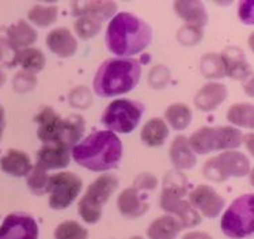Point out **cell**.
Segmentation results:
<instances>
[{
  "mask_svg": "<svg viewBox=\"0 0 254 239\" xmlns=\"http://www.w3.org/2000/svg\"><path fill=\"white\" fill-rule=\"evenodd\" d=\"M106 47L119 58H129L144 51L152 41V29L130 12L114 16L106 30Z\"/></svg>",
  "mask_w": 254,
  "mask_h": 239,
  "instance_id": "6da1fadb",
  "label": "cell"
},
{
  "mask_svg": "<svg viewBox=\"0 0 254 239\" xmlns=\"http://www.w3.org/2000/svg\"><path fill=\"white\" fill-rule=\"evenodd\" d=\"M75 162L91 172H108L119 166L123 143L110 130H98L72 147Z\"/></svg>",
  "mask_w": 254,
  "mask_h": 239,
  "instance_id": "7a4b0ae2",
  "label": "cell"
},
{
  "mask_svg": "<svg viewBox=\"0 0 254 239\" xmlns=\"http://www.w3.org/2000/svg\"><path fill=\"white\" fill-rule=\"evenodd\" d=\"M140 62L136 59H108L94 76V91L99 97L123 95L135 89L140 80Z\"/></svg>",
  "mask_w": 254,
  "mask_h": 239,
  "instance_id": "3957f363",
  "label": "cell"
},
{
  "mask_svg": "<svg viewBox=\"0 0 254 239\" xmlns=\"http://www.w3.org/2000/svg\"><path fill=\"white\" fill-rule=\"evenodd\" d=\"M37 135L44 144H56L67 150L76 146L84 132V121L78 115L63 119L52 108H44L37 115Z\"/></svg>",
  "mask_w": 254,
  "mask_h": 239,
  "instance_id": "277c9868",
  "label": "cell"
},
{
  "mask_svg": "<svg viewBox=\"0 0 254 239\" xmlns=\"http://www.w3.org/2000/svg\"><path fill=\"white\" fill-rule=\"evenodd\" d=\"M188 192V183L185 177L178 173H170L165 179V187L161 194V208L166 212L174 215L182 227H194L201 222V218L196 209L193 208L189 200L184 196Z\"/></svg>",
  "mask_w": 254,
  "mask_h": 239,
  "instance_id": "5b68a950",
  "label": "cell"
},
{
  "mask_svg": "<svg viewBox=\"0 0 254 239\" xmlns=\"http://www.w3.org/2000/svg\"><path fill=\"white\" fill-rule=\"evenodd\" d=\"M244 136L234 126H204L196 130L188 141L193 152L200 155L213 151L233 150L242 144Z\"/></svg>",
  "mask_w": 254,
  "mask_h": 239,
  "instance_id": "8992f818",
  "label": "cell"
},
{
  "mask_svg": "<svg viewBox=\"0 0 254 239\" xmlns=\"http://www.w3.org/2000/svg\"><path fill=\"white\" fill-rule=\"evenodd\" d=\"M119 187V178L113 174H102L87 187L79 201V213L86 223L94 224L102 216V207Z\"/></svg>",
  "mask_w": 254,
  "mask_h": 239,
  "instance_id": "52a82bcc",
  "label": "cell"
},
{
  "mask_svg": "<svg viewBox=\"0 0 254 239\" xmlns=\"http://www.w3.org/2000/svg\"><path fill=\"white\" fill-rule=\"evenodd\" d=\"M220 227L224 235L241 239L253 234L254 231V197L253 194H244L228 207L224 212Z\"/></svg>",
  "mask_w": 254,
  "mask_h": 239,
  "instance_id": "ba28073f",
  "label": "cell"
},
{
  "mask_svg": "<svg viewBox=\"0 0 254 239\" xmlns=\"http://www.w3.org/2000/svg\"><path fill=\"white\" fill-rule=\"evenodd\" d=\"M144 110V104L139 101L117 99L105 109L101 120L102 124L113 133H130L140 122Z\"/></svg>",
  "mask_w": 254,
  "mask_h": 239,
  "instance_id": "9c48e42d",
  "label": "cell"
},
{
  "mask_svg": "<svg viewBox=\"0 0 254 239\" xmlns=\"http://www.w3.org/2000/svg\"><path fill=\"white\" fill-rule=\"evenodd\" d=\"M250 172L248 156L237 151H226L204 165V177L213 182H223L228 178L246 177Z\"/></svg>",
  "mask_w": 254,
  "mask_h": 239,
  "instance_id": "30bf717a",
  "label": "cell"
},
{
  "mask_svg": "<svg viewBox=\"0 0 254 239\" xmlns=\"http://www.w3.org/2000/svg\"><path fill=\"white\" fill-rule=\"evenodd\" d=\"M82 179L71 172H62L49 177L48 192L51 208L65 209L76 200L82 190Z\"/></svg>",
  "mask_w": 254,
  "mask_h": 239,
  "instance_id": "8fae6325",
  "label": "cell"
},
{
  "mask_svg": "<svg viewBox=\"0 0 254 239\" xmlns=\"http://www.w3.org/2000/svg\"><path fill=\"white\" fill-rule=\"evenodd\" d=\"M0 239H38L37 222L29 213H10L0 226Z\"/></svg>",
  "mask_w": 254,
  "mask_h": 239,
  "instance_id": "7c38bea8",
  "label": "cell"
},
{
  "mask_svg": "<svg viewBox=\"0 0 254 239\" xmlns=\"http://www.w3.org/2000/svg\"><path fill=\"white\" fill-rule=\"evenodd\" d=\"M189 203L193 208L200 211L208 219L216 218L224 207L223 197L208 185H200L196 187L189 194Z\"/></svg>",
  "mask_w": 254,
  "mask_h": 239,
  "instance_id": "4fadbf2b",
  "label": "cell"
},
{
  "mask_svg": "<svg viewBox=\"0 0 254 239\" xmlns=\"http://www.w3.org/2000/svg\"><path fill=\"white\" fill-rule=\"evenodd\" d=\"M117 207L123 216L129 219L140 218L141 215H144L150 208L148 203L141 197L140 189L135 186L127 187L124 192L120 194L117 198Z\"/></svg>",
  "mask_w": 254,
  "mask_h": 239,
  "instance_id": "5bb4252c",
  "label": "cell"
},
{
  "mask_svg": "<svg viewBox=\"0 0 254 239\" xmlns=\"http://www.w3.org/2000/svg\"><path fill=\"white\" fill-rule=\"evenodd\" d=\"M227 89L222 83L211 82L202 86L194 97V105L201 112H211L219 108L227 98Z\"/></svg>",
  "mask_w": 254,
  "mask_h": 239,
  "instance_id": "9a60e30c",
  "label": "cell"
},
{
  "mask_svg": "<svg viewBox=\"0 0 254 239\" xmlns=\"http://www.w3.org/2000/svg\"><path fill=\"white\" fill-rule=\"evenodd\" d=\"M69 150L56 144H44L37 154V166L48 170L64 169L69 165Z\"/></svg>",
  "mask_w": 254,
  "mask_h": 239,
  "instance_id": "2e32d148",
  "label": "cell"
},
{
  "mask_svg": "<svg viewBox=\"0 0 254 239\" xmlns=\"http://www.w3.org/2000/svg\"><path fill=\"white\" fill-rule=\"evenodd\" d=\"M176 14L187 22L185 25L201 29L208 22L205 7L198 0H178L174 3Z\"/></svg>",
  "mask_w": 254,
  "mask_h": 239,
  "instance_id": "e0dca14e",
  "label": "cell"
},
{
  "mask_svg": "<svg viewBox=\"0 0 254 239\" xmlns=\"http://www.w3.org/2000/svg\"><path fill=\"white\" fill-rule=\"evenodd\" d=\"M49 51L59 58H71L78 49V42L67 27H59L52 30L47 37Z\"/></svg>",
  "mask_w": 254,
  "mask_h": 239,
  "instance_id": "ac0fdd59",
  "label": "cell"
},
{
  "mask_svg": "<svg viewBox=\"0 0 254 239\" xmlns=\"http://www.w3.org/2000/svg\"><path fill=\"white\" fill-rule=\"evenodd\" d=\"M222 59H223L224 69H226L227 76L235 79V80H244V79L249 78L252 71H250L249 64L246 61L242 49L227 48L222 55Z\"/></svg>",
  "mask_w": 254,
  "mask_h": 239,
  "instance_id": "d6986e66",
  "label": "cell"
},
{
  "mask_svg": "<svg viewBox=\"0 0 254 239\" xmlns=\"http://www.w3.org/2000/svg\"><path fill=\"white\" fill-rule=\"evenodd\" d=\"M170 159L177 170H190L196 166V155L185 136H177L170 146Z\"/></svg>",
  "mask_w": 254,
  "mask_h": 239,
  "instance_id": "ffe728a7",
  "label": "cell"
},
{
  "mask_svg": "<svg viewBox=\"0 0 254 239\" xmlns=\"http://www.w3.org/2000/svg\"><path fill=\"white\" fill-rule=\"evenodd\" d=\"M1 170L12 177H26L33 169L30 158L23 151L8 150L0 159Z\"/></svg>",
  "mask_w": 254,
  "mask_h": 239,
  "instance_id": "44dd1931",
  "label": "cell"
},
{
  "mask_svg": "<svg viewBox=\"0 0 254 239\" xmlns=\"http://www.w3.org/2000/svg\"><path fill=\"white\" fill-rule=\"evenodd\" d=\"M181 222L173 216L166 215L154 220L147 230V235L150 239H176L177 235L181 233Z\"/></svg>",
  "mask_w": 254,
  "mask_h": 239,
  "instance_id": "7402d4cb",
  "label": "cell"
},
{
  "mask_svg": "<svg viewBox=\"0 0 254 239\" xmlns=\"http://www.w3.org/2000/svg\"><path fill=\"white\" fill-rule=\"evenodd\" d=\"M7 41L16 51L26 49L37 41V31L25 21L16 22L15 25L8 27Z\"/></svg>",
  "mask_w": 254,
  "mask_h": 239,
  "instance_id": "603a6c76",
  "label": "cell"
},
{
  "mask_svg": "<svg viewBox=\"0 0 254 239\" xmlns=\"http://www.w3.org/2000/svg\"><path fill=\"white\" fill-rule=\"evenodd\" d=\"M117 11V4L114 1H86L73 4V15L97 16L99 19H108Z\"/></svg>",
  "mask_w": 254,
  "mask_h": 239,
  "instance_id": "cb8c5ba5",
  "label": "cell"
},
{
  "mask_svg": "<svg viewBox=\"0 0 254 239\" xmlns=\"http://www.w3.org/2000/svg\"><path fill=\"white\" fill-rule=\"evenodd\" d=\"M169 136V128L162 119L147 121L141 129V140L148 147H161Z\"/></svg>",
  "mask_w": 254,
  "mask_h": 239,
  "instance_id": "d4e9b609",
  "label": "cell"
},
{
  "mask_svg": "<svg viewBox=\"0 0 254 239\" xmlns=\"http://www.w3.org/2000/svg\"><path fill=\"white\" fill-rule=\"evenodd\" d=\"M16 62L21 64L25 72L34 75L45 67V55L37 48H26L23 51H19Z\"/></svg>",
  "mask_w": 254,
  "mask_h": 239,
  "instance_id": "484cf974",
  "label": "cell"
},
{
  "mask_svg": "<svg viewBox=\"0 0 254 239\" xmlns=\"http://www.w3.org/2000/svg\"><path fill=\"white\" fill-rule=\"evenodd\" d=\"M165 116H166L167 122L176 130L185 129L192 121V110L189 109L188 105L184 104L170 105Z\"/></svg>",
  "mask_w": 254,
  "mask_h": 239,
  "instance_id": "4316f807",
  "label": "cell"
},
{
  "mask_svg": "<svg viewBox=\"0 0 254 239\" xmlns=\"http://www.w3.org/2000/svg\"><path fill=\"white\" fill-rule=\"evenodd\" d=\"M227 120L231 124L242 128H253V105L252 104H235L227 112Z\"/></svg>",
  "mask_w": 254,
  "mask_h": 239,
  "instance_id": "83f0119b",
  "label": "cell"
},
{
  "mask_svg": "<svg viewBox=\"0 0 254 239\" xmlns=\"http://www.w3.org/2000/svg\"><path fill=\"white\" fill-rule=\"evenodd\" d=\"M57 14H59V10L56 5L36 4L34 7H31L27 16L31 23H34L36 26L48 27L56 22Z\"/></svg>",
  "mask_w": 254,
  "mask_h": 239,
  "instance_id": "f1b7e54d",
  "label": "cell"
},
{
  "mask_svg": "<svg viewBox=\"0 0 254 239\" xmlns=\"http://www.w3.org/2000/svg\"><path fill=\"white\" fill-rule=\"evenodd\" d=\"M102 23H104L102 19H99L97 16H79L78 21L75 22V31L82 40H90L101 31Z\"/></svg>",
  "mask_w": 254,
  "mask_h": 239,
  "instance_id": "f546056e",
  "label": "cell"
},
{
  "mask_svg": "<svg viewBox=\"0 0 254 239\" xmlns=\"http://www.w3.org/2000/svg\"><path fill=\"white\" fill-rule=\"evenodd\" d=\"M201 72L205 78H223L226 75L222 55L208 53L201 59Z\"/></svg>",
  "mask_w": 254,
  "mask_h": 239,
  "instance_id": "4dcf8cb0",
  "label": "cell"
},
{
  "mask_svg": "<svg viewBox=\"0 0 254 239\" xmlns=\"http://www.w3.org/2000/svg\"><path fill=\"white\" fill-rule=\"evenodd\" d=\"M88 231L75 220H67L57 226L55 231L56 239H87Z\"/></svg>",
  "mask_w": 254,
  "mask_h": 239,
  "instance_id": "1f68e13d",
  "label": "cell"
},
{
  "mask_svg": "<svg viewBox=\"0 0 254 239\" xmlns=\"http://www.w3.org/2000/svg\"><path fill=\"white\" fill-rule=\"evenodd\" d=\"M48 182H49V176L47 172L37 165L31 169V172L27 176V186L37 196H42L48 193Z\"/></svg>",
  "mask_w": 254,
  "mask_h": 239,
  "instance_id": "d6a6232c",
  "label": "cell"
},
{
  "mask_svg": "<svg viewBox=\"0 0 254 239\" xmlns=\"http://www.w3.org/2000/svg\"><path fill=\"white\" fill-rule=\"evenodd\" d=\"M177 37H178V41L181 42L182 45H197L202 38V33L201 29H198V27L185 25L180 29Z\"/></svg>",
  "mask_w": 254,
  "mask_h": 239,
  "instance_id": "836d02e7",
  "label": "cell"
},
{
  "mask_svg": "<svg viewBox=\"0 0 254 239\" xmlns=\"http://www.w3.org/2000/svg\"><path fill=\"white\" fill-rule=\"evenodd\" d=\"M36 83L37 82L36 78H34V75H31V73L29 72H25V71L18 73L15 80H14V86H15L16 91H22V93L34 89Z\"/></svg>",
  "mask_w": 254,
  "mask_h": 239,
  "instance_id": "e575fe53",
  "label": "cell"
},
{
  "mask_svg": "<svg viewBox=\"0 0 254 239\" xmlns=\"http://www.w3.org/2000/svg\"><path fill=\"white\" fill-rule=\"evenodd\" d=\"M156 185H158V179H156L155 176H152L150 173L140 174L133 183V186L137 187V189H147V190L155 189Z\"/></svg>",
  "mask_w": 254,
  "mask_h": 239,
  "instance_id": "d590c367",
  "label": "cell"
},
{
  "mask_svg": "<svg viewBox=\"0 0 254 239\" xmlns=\"http://www.w3.org/2000/svg\"><path fill=\"white\" fill-rule=\"evenodd\" d=\"M239 16L244 23H253V1H242L239 4Z\"/></svg>",
  "mask_w": 254,
  "mask_h": 239,
  "instance_id": "8d00e7d4",
  "label": "cell"
},
{
  "mask_svg": "<svg viewBox=\"0 0 254 239\" xmlns=\"http://www.w3.org/2000/svg\"><path fill=\"white\" fill-rule=\"evenodd\" d=\"M182 239H212V237L202 231H193V233H188L187 235H184Z\"/></svg>",
  "mask_w": 254,
  "mask_h": 239,
  "instance_id": "74e56055",
  "label": "cell"
},
{
  "mask_svg": "<svg viewBox=\"0 0 254 239\" xmlns=\"http://www.w3.org/2000/svg\"><path fill=\"white\" fill-rule=\"evenodd\" d=\"M3 129H4V110L3 106H0V139L3 135Z\"/></svg>",
  "mask_w": 254,
  "mask_h": 239,
  "instance_id": "f35d334b",
  "label": "cell"
},
{
  "mask_svg": "<svg viewBox=\"0 0 254 239\" xmlns=\"http://www.w3.org/2000/svg\"><path fill=\"white\" fill-rule=\"evenodd\" d=\"M4 80H5L4 73H3V72H1V71H0V86H1V84L4 83Z\"/></svg>",
  "mask_w": 254,
  "mask_h": 239,
  "instance_id": "ab89813d",
  "label": "cell"
},
{
  "mask_svg": "<svg viewBox=\"0 0 254 239\" xmlns=\"http://www.w3.org/2000/svg\"><path fill=\"white\" fill-rule=\"evenodd\" d=\"M130 239H143L141 237H133V238H130Z\"/></svg>",
  "mask_w": 254,
  "mask_h": 239,
  "instance_id": "60d3db41",
  "label": "cell"
}]
</instances>
